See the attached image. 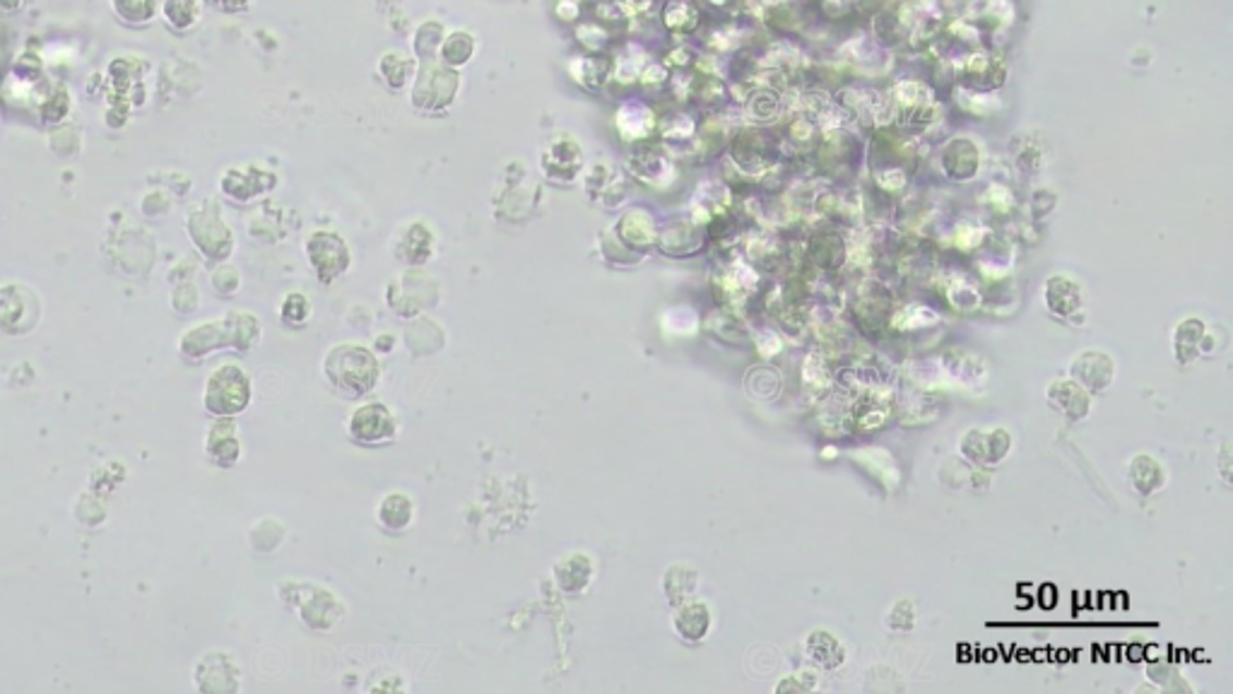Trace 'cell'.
<instances>
[{
  "label": "cell",
  "mask_w": 1233,
  "mask_h": 694,
  "mask_svg": "<svg viewBox=\"0 0 1233 694\" xmlns=\"http://www.w3.org/2000/svg\"><path fill=\"white\" fill-rule=\"evenodd\" d=\"M328 381L348 395H364L379 379V365L369 350L360 345H338L326 357Z\"/></svg>",
  "instance_id": "1"
},
{
  "label": "cell",
  "mask_w": 1233,
  "mask_h": 694,
  "mask_svg": "<svg viewBox=\"0 0 1233 694\" xmlns=\"http://www.w3.org/2000/svg\"><path fill=\"white\" fill-rule=\"evenodd\" d=\"M395 434V422L391 413L386 411L381 403H369L354 411L350 417V437L360 444H379L388 442Z\"/></svg>",
  "instance_id": "2"
},
{
  "label": "cell",
  "mask_w": 1233,
  "mask_h": 694,
  "mask_svg": "<svg viewBox=\"0 0 1233 694\" xmlns=\"http://www.w3.org/2000/svg\"><path fill=\"white\" fill-rule=\"evenodd\" d=\"M379 519L391 531H403L410 519H413V502L405 494H388L379 509Z\"/></svg>",
  "instance_id": "3"
}]
</instances>
